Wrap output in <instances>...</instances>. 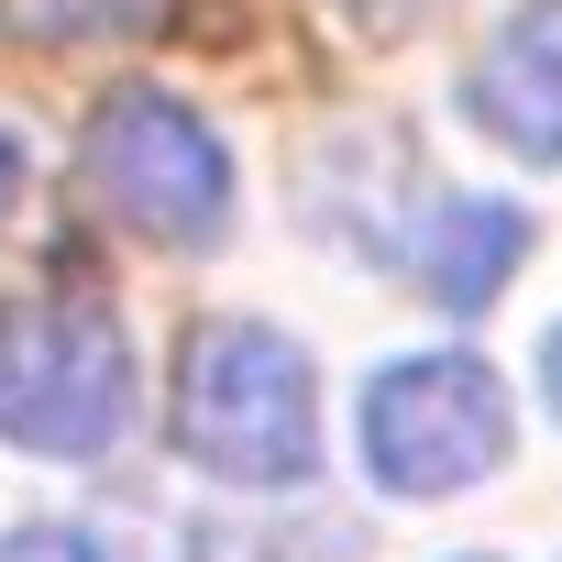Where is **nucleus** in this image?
<instances>
[{"mask_svg":"<svg viewBox=\"0 0 562 562\" xmlns=\"http://www.w3.org/2000/svg\"><path fill=\"white\" fill-rule=\"evenodd\" d=\"M177 452L221 485H310L321 474L310 353L265 321H210L177 364Z\"/></svg>","mask_w":562,"mask_h":562,"instance_id":"nucleus-1","label":"nucleus"},{"mask_svg":"<svg viewBox=\"0 0 562 562\" xmlns=\"http://www.w3.org/2000/svg\"><path fill=\"white\" fill-rule=\"evenodd\" d=\"M133 430V353L100 299H12L0 310V441L45 463H100Z\"/></svg>","mask_w":562,"mask_h":562,"instance_id":"nucleus-2","label":"nucleus"},{"mask_svg":"<svg viewBox=\"0 0 562 562\" xmlns=\"http://www.w3.org/2000/svg\"><path fill=\"white\" fill-rule=\"evenodd\" d=\"M78 166H89V199L122 232H144V243H177L188 254V243H221V221H232V155L166 89H111L89 111Z\"/></svg>","mask_w":562,"mask_h":562,"instance_id":"nucleus-3","label":"nucleus"},{"mask_svg":"<svg viewBox=\"0 0 562 562\" xmlns=\"http://www.w3.org/2000/svg\"><path fill=\"white\" fill-rule=\"evenodd\" d=\"M518 408L507 375L474 353H408L364 386V474L386 496H463L507 463Z\"/></svg>","mask_w":562,"mask_h":562,"instance_id":"nucleus-4","label":"nucleus"},{"mask_svg":"<svg viewBox=\"0 0 562 562\" xmlns=\"http://www.w3.org/2000/svg\"><path fill=\"white\" fill-rule=\"evenodd\" d=\"M463 111H474V133H496L507 155L562 166V0H518V12L485 34Z\"/></svg>","mask_w":562,"mask_h":562,"instance_id":"nucleus-5","label":"nucleus"},{"mask_svg":"<svg viewBox=\"0 0 562 562\" xmlns=\"http://www.w3.org/2000/svg\"><path fill=\"white\" fill-rule=\"evenodd\" d=\"M518 254H529V210H507V199H441L419 221V243H408V276L441 310H485L518 276Z\"/></svg>","mask_w":562,"mask_h":562,"instance_id":"nucleus-6","label":"nucleus"},{"mask_svg":"<svg viewBox=\"0 0 562 562\" xmlns=\"http://www.w3.org/2000/svg\"><path fill=\"white\" fill-rule=\"evenodd\" d=\"M177 12V0H0V34L23 45H133Z\"/></svg>","mask_w":562,"mask_h":562,"instance_id":"nucleus-7","label":"nucleus"},{"mask_svg":"<svg viewBox=\"0 0 562 562\" xmlns=\"http://www.w3.org/2000/svg\"><path fill=\"white\" fill-rule=\"evenodd\" d=\"M0 562H100V540H89V529L34 518V529H12V540H0Z\"/></svg>","mask_w":562,"mask_h":562,"instance_id":"nucleus-8","label":"nucleus"},{"mask_svg":"<svg viewBox=\"0 0 562 562\" xmlns=\"http://www.w3.org/2000/svg\"><path fill=\"white\" fill-rule=\"evenodd\" d=\"M342 12H353V34H419L441 0H342Z\"/></svg>","mask_w":562,"mask_h":562,"instance_id":"nucleus-9","label":"nucleus"},{"mask_svg":"<svg viewBox=\"0 0 562 562\" xmlns=\"http://www.w3.org/2000/svg\"><path fill=\"white\" fill-rule=\"evenodd\" d=\"M23 188H34V155H23V133H12V122H0V221L23 210Z\"/></svg>","mask_w":562,"mask_h":562,"instance_id":"nucleus-10","label":"nucleus"},{"mask_svg":"<svg viewBox=\"0 0 562 562\" xmlns=\"http://www.w3.org/2000/svg\"><path fill=\"white\" fill-rule=\"evenodd\" d=\"M276 562H353V540H331V529H288V540H276Z\"/></svg>","mask_w":562,"mask_h":562,"instance_id":"nucleus-11","label":"nucleus"},{"mask_svg":"<svg viewBox=\"0 0 562 562\" xmlns=\"http://www.w3.org/2000/svg\"><path fill=\"white\" fill-rule=\"evenodd\" d=\"M540 386H551V419H562V331L540 342Z\"/></svg>","mask_w":562,"mask_h":562,"instance_id":"nucleus-12","label":"nucleus"}]
</instances>
